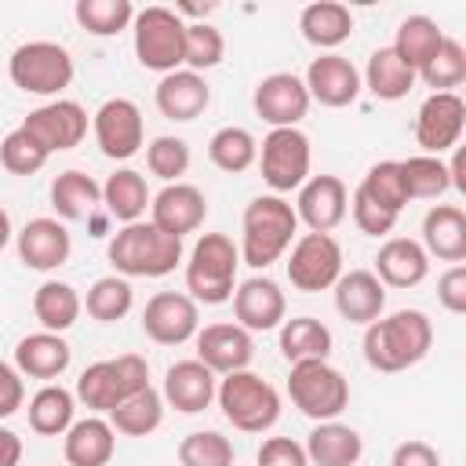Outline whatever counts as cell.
Masks as SVG:
<instances>
[{
	"mask_svg": "<svg viewBox=\"0 0 466 466\" xmlns=\"http://www.w3.org/2000/svg\"><path fill=\"white\" fill-rule=\"evenodd\" d=\"M237 451L233 441L218 430H193L178 441V462L182 466H233Z\"/></svg>",
	"mask_w": 466,
	"mask_h": 466,
	"instance_id": "cell-46",
	"label": "cell"
},
{
	"mask_svg": "<svg viewBox=\"0 0 466 466\" xmlns=\"http://www.w3.org/2000/svg\"><path fill=\"white\" fill-rule=\"evenodd\" d=\"M291 208L309 233H331L335 226H342L350 211V189L339 175H309L299 186V197Z\"/></svg>",
	"mask_w": 466,
	"mask_h": 466,
	"instance_id": "cell-18",
	"label": "cell"
},
{
	"mask_svg": "<svg viewBox=\"0 0 466 466\" xmlns=\"http://www.w3.org/2000/svg\"><path fill=\"white\" fill-rule=\"evenodd\" d=\"M360 197H368L371 204L400 215L408 204V189H404V175H400V160H379L368 167V175L357 186Z\"/></svg>",
	"mask_w": 466,
	"mask_h": 466,
	"instance_id": "cell-44",
	"label": "cell"
},
{
	"mask_svg": "<svg viewBox=\"0 0 466 466\" xmlns=\"http://www.w3.org/2000/svg\"><path fill=\"white\" fill-rule=\"evenodd\" d=\"M433 346V320L422 309H397L390 317H379L364 328L360 350L368 368L382 375H397L415 368Z\"/></svg>",
	"mask_w": 466,
	"mask_h": 466,
	"instance_id": "cell-1",
	"label": "cell"
},
{
	"mask_svg": "<svg viewBox=\"0 0 466 466\" xmlns=\"http://www.w3.org/2000/svg\"><path fill=\"white\" fill-rule=\"evenodd\" d=\"M390 466H441V455H437V448L426 444V441H400V444L393 448Z\"/></svg>",
	"mask_w": 466,
	"mask_h": 466,
	"instance_id": "cell-54",
	"label": "cell"
},
{
	"mask_svg": "<svg viewBox=\"0 0 466 466\" xmlns=\"http://www.w3.org/2000/svg\"><path fill=\"white\" fill-rule=\"evenodd\" d=\"M466 127V102L455 91H433L419 106L415 116V142L426 157H441L459 146Z\"/></svg>",
	"mask_w": 466,
	"mask_h": 466,
	"instance_id": "cell-14",
	"label": "cell"
},
{
	"mask_svg": "<svg viewBox=\"0 0 466 466\" xmlns=\"http://www.w3.org/2000/svg\"><path fill=\"white\" fill-rule=\"evenodd\" d=\"M229 302H233V317H237L233 324H240L251 335L255 331H273L288 320V299H284L280 284L266 273H255V277L240 280Z\"/></svg>",
	"mask_w": 466,
	"mask_h": 466,
	"instance_id": "cell-17",
	"label": "cell"
},
{
	"mask_svg": "<svg viewBox=\"0 0 466 466\" xmlns=\"http://www.w3.org/2000/svg\"><path fill=\"white\" fill-rule=\"evenodd\" d=\"M400 175H404V189L408 200H437L451 189V175H448V160L441 157H408L400 160Z\"/></svg>",
	"mask_w": 466,
	"mask_h": 466,
	"instance_id": "cell-43",
	"label": "cell"
},
{
	"mask_svg": "<svg viewBox=\"0 0 466 466\" xmlns=\"http://www.w3.org/2000/svg\"><path fill=\"white\" fill-rule=\"evenodd\" d=\"M441 44H444V29L430 18V15H408L400 25H397V36H393V51H397V58L408 66V69H415V76H419V69L441 51Z\"/></svg>",
	"mask_w": 466,
	"mask_h": 466,
	"instance_id": "cell-37",
	"label": "cell"
},
{
	"mask_svg": "<svg viewBox=\"0 0 466 466\" xmlns=\"http://www.w3.org/2000/svg\"><path fill=\"white\" fill-rule=\"evenodd\" d=\"M11 237H15V229H11V215L0 208V251L11 244Z\"/></svg>",
	"mask_w": 466,
	"mask_h": 466,
	"instance_id": "cell-56",
	"label": "cell"
},
{
	"mask_svg": "<svg viewBox=\"0 0 466 466\" xmlns=\"http://www.w3.org/2000/svg\"><path fill=\"white\" fill-rule=\"evenodd\" d=\"M299 33H302L306 44H313L320 51H331V47L350 40L353 11L346 4H339V0H313L299 15Z\"/></svg>",
	"mask_w": 466,
	"mask_h": 466,
	"instance_id": "cell-31",
	"label": "cell"
},
{
	"mask_svg": "<svg viewBox=\"0 0 466 466\" xmlns=\"http://www.w3.org/2000/svg\"><path fill=\"white\" fill-rule=\"evenodd\" d=\"M18 462H22V437L0 426V466H18Z\"/></svg>",
	"mask_w": 466,
	"mask_h": 466,
	"instance_id": "cell-55",
	"label": "cell"
},
{
	"mask_svg": "<svg viewBox=\"0 0 466 466\" xmlns=\"http://www.w3.org/2000/svg\"><path fill=\"white\" fill-rule=\"evenodd\" d=\"M375 277L382 288H419L430 277V255L411 237H390L375 251Z\"/></svg>",
	"mask_w": 466,
	"mask_h": 466,
	"instance_id": "cell-25",
	"label": "cell"
},
{
	"mask_svg": "<svg viewBox=\"0 0 466 466\" xmlns=\"http://www.w3.org/2000/svg\"><path fill=\"white\" fill-rule=\"evenodd\" d=\"M142 331L157 346H182L200 331V306L186 291H157L142 309Z\"/></svg>",
	"mask_w": 466,
	"mask_h": 466,
	"instance_id": "cell-15",
	"label": "cell"
},
{
	"mask_svg": "<svg viewBox=\"0 0 466 466\" xmlns=\"http://www.w3.org/2000/svg\"><path fill=\"white\" fill-rule=\"evenodd\" d=\"M47 197H51V208H55L58 222H80V218H91L95 208L102 204V186L87 171L69 167V171L51 178Z\"/></svg>",
	"mask_w": 466,
	"mask_h": 466,
	"instance_id": "cell-32",
	"label": "cell"
},
{
	"mask_svg": "<svg viewBox=\"0 0 466 466\" xmlns=\"http://www.w3.org/2000/svg\"><path fill=\"white\" fill-rule=\"evenodd\" d=\"M240 251L226 233H200L186 258V295L200 306H222L237 291Z\"/></svg>",
	"mask_w": 466,
	"mask_h": 466,
	"instance_id": "cell-4",
	"label": "cell"
},
{
	"mask_svg": "<svg viewBox=\"0 0 466 466\" xmlns=\"http://www.w3.org/2000/svg\"><path fill=\"white\" fill-rule=\"evenodd\" d=\"M208 218V197L193 182H167L153 200H149V222L171 237L197 233Z\"/></svg>",
	"mask_w": 466,
	"mask_h": 466,
	"instance_id": "cell-22",
	"label": "cell"
},
{
	"mask_svg": "<svg viewBox=\"0 0 466 466\" xmlns=\"http://www.w3.org/2000/svg\"><path fill=\"white\" fill-rule=\"evenodd\" d=\"M73 18L91 36H116V33L131 29L135 4L131 0H76Z\"/></svg>",
	"mask_w": 466,
	"mask_h": 466,
	"instance_id": "cell-42",
	"label": "cell"
},
{
	"mask_svg": "<svg viewBox=\"0 0 466 466\" xmlns=\"http://www.w3.org/2000/svg\"><path fill=\"white\" fill-rule=\"evenodd\" d=\"M288 397L306 419L331 422L350 404V379L331 360H299L288 371Z\"/></svg>",
	"mask_w": 466,
	"mask_h": 466,
	"instance_id": "cell-9",
	"label": "cell"
},
{
	"mask_svg": "<svg viewBox=\"0 0 466 466\" xmlns=\"http://www.w3.org/2000/svg\"><path fill=\"white\" fill-rule=\"evenodd\" d=\"M116 451V430L102 415L73 419V426L62 433V455L69 466H109Z\"/></svg>",
	"mask_w": 466,
	"mask_h": 466,
	"instance_id": "cell-28",
	"label": "cell"
},
{
	"mask_svg": "<svg viewBox=\"0 0 466 466\" xmlns=\"http://www.w3.org/2000/svg\"><path fill=\"white\" fill-rule=\"evenodd\" d=\"M131 47L142 69L149 73H175L182 69V51H186V18H178L171 7H142L135 11L131 22Z\"/></svg>",
	"mask_w": 466,
	"mask_h": 466,
	"instance_id": "cell-8",
	"label": "cell"
},
{
	"mask_svg": "<svg viewBox=\"0 0 466 466\" xmlns=\"http://www.w3.org/2000/svg\"><path fill=\"white\" fill-rule=\"evenodd\" d=\"M437 302L448 309V313H466V266H448L437 280Z\"/></svg>",
	"mask_w": 466,
	"mask_h": 466,
	"instance_id": "cell-52",
	"label": "cell"
},
{
	"mask_svg": "<svg viewBox=\"0 0 466 466\" xmlns=\"http://www.w3.org/2000/svg\"><path fill=\"white\" fill-rule=\"evenodd\" d=\"M153 193L146 186V175L135 171V167H116L106 182H102V208L109 218H116L120 226L127 222H138L149 208Z\"/></svg>",
	"mask_w": 466,
	"mask_h": 466,
	"instance_id": "cell-33",
	"label": "cell"
},
{
	"mask_svg": "<svg viewBox=\"0 0 466 466\" xmlns=\"http://www.w3.org/2000/svg\"><path fill=\"white\" fill-rule=\"evenodd\" d=\"M295 233H299V215L284 197L277 193L255 197L240 218V244H237L240 262L251 269H269L295 244Z\"/></svg>",
	"mask_w": 466,
	"mask_h": 466,
	"instance_id": "cell-2",
	"label": "cell"
},
{
	"mask_svg": "<svg viewBox=\"0 0 466 466\" xmlns=\"http://www.w3.org/2000/svg\"><path fill=\"white\" fill-rule=\"evenodd\" d=\"M309 164H313V146L302 127H269V135L258 146V167H262V182L277 197L299 189L309 178Z\"/></svg>",
	"mask_w": 466,
	"mask_h": 466,
	"instance_id": "cell-10",
	"label": "cell"
},
{
	"mask_svg": "<svg viewBox=\"0 0 466 466\" xmlns=\"http://www.w3.org/2000/svg\"><path fill=\"white\" fill-rule=\"evenodd\" d=\"M91 131L98 142V153L109 160H131L142 142H146V120L142 109L131 98H106L95 116H91Z\"/></svg>",
	"mask_w": 466,
	"mask_h": 466,
	"instance_id": "cell-12",
	"label": "cell"
},
{
	"mask_svg": "<svg viewBox=\"0 0 466 466\" xmlns=\"http://www.w3.org/2000/svg\"><path fill=\"white\" fill-rule=\"evenodd\" d=\"M415 69H408L393 47H375L368 55V66H364V76H360V87H368L379 102H400L408 98V91L415 87Z\"/></svg>",
	"mask_w": 466,
	"mask_h": 466,
	"instance_id": "cell-35",
	"label": "cell"
},
{
	"mask_svg": "<svg viewBox=\"0 0 466 466\" xmlns=\"http://www.w3.org/2000/svg\"><path fill=\"white\" fill-rule=\"evenodd\" d=\"M131 306H135V288H131V280L127 277H98L91 288H87V295H84V309H87V317L91 320H98V324H113V320H124L127 313H131Z\"/></svg>",
	"mask_w": 466,
	"mask_h": 466,
	"instance_id": "cell-41",
	"label": "cell"
},
{
	"mask_svg": "<svg viewBox=\"0 0 466 466\" xmlns=\"http://www.w3.org/2000/svg\"><path fill=\"white\" fill-rule=\"evenodd\" d=\"M331 291H335L339 317L350 320V324L368 328L386 309V288L379 284V277L371 269H350V273H342Z\"/></svg>",
	"mask_w": 466,
	"mask_h": 466,
	"instance_id": "cell-26",
	"label": "cell"
},
{
	"mask_svg": "<svg viewBox=\"0 0 466 466\" xmlns=\"http://www.w3.org/2000/svg\"><path fill=\"white\" fill-rule=\"evenodd\" d=\"M80 309H84V299L66 280H44L33 291V317L40 320V331H55V335L69 331L80 320Z\"/></svg>",
	"mask_w": 466,
	"mask_h": 466,
	"instance_id": "cell-36",
	"label": "cell"
},
{
	"mask_svg": "<svg viewBox=\"0 0 466 466\" xmlns=\"http://www.w3.org/2000/svg\"><path fill=\"white\" fill-rule=\"evenodd\" d=\"M189 146H186V138H178V135H157L149 146H146V167L157 175V178H164V186L167 182H178L186 171H189Z\"/></svg>",
	"mask_w": 466,
	"mask_h": 466,
	"instance_id": "cell-48",
	"label": "cell"
},
{
	"mask_svg": "<svg viewBox=\"0 0 466 466\" xmlns=\"http://www.w3.org/2000/svg\"><path fill=\"white\" fill-rule=\"evenodd\" d=\"M73 411H76L73 390H66L58 382H44L29 397V430L40 437H62L73 426Z\"/></svg>",
	"mask_w": 466,
	"mask_h": 466,
	"instance_id": "cell-38",
	"label": "cell"
},
{
	"mask_svg": "<svg viewBox=\"0 0 466 466\" xmlns=\"http://www.w3.org/2000/svg\"><path fill=\"white\" fill-rule=\"evenodd\" d=\"M18 127L29 131L47 149V157L51 153H66V149L84 142V135H87V109L80 102H73V98H51V102L29 109Z\"/></svg>",
	"mask_w": 466,
	"mask_h": 466,
	"instance_id": "cell-13",
	"label": "cell"
},
{
	"mask_svg": "<svg viewBox=\"0 0 466 466\" xmlns=\"http://www.w3.org/2000/svg\"><path fill=\"white\" fill-rule=\"evenodd\" d=\"M215 390H218V375L211 368H204L197 357H189V360H175L164 371L160 397L167 408H175L182 415H197V411L211 408Z\"/></svg>",
	"mask_w": 466,
	"mask_h": 466,
	"instance_id": "cell-23",
	"label": "cell"
},
{
	"mask_svg": "<svg viewBox=\"0 0 466 466\" xmlns=\"http://www.w3.org/2000/svg\"><path fill=\"white\" fill-rule=\"evenodd\" d=\"M0 164H4V171H11V175H36V171L47 164V149H44L29 131L15 127V131H7V135L0 138Z\"/></svg>",
	"mask_w": 466,
	"mask_h": 466,
	"instance_id": "cell-49",
	"label": "cell"
},
{
	"mask_svg": "<svg viewBox=\"0 0 466 466\" xmlns=\"http://www.w3.org/2000/svg\"><path fill=\"white\" fill-rule=\"evenodd\" d=\"M251 109L269 127H299L309 113V91L295 73H269L251 91Z\"/></svg>",
	"mask_w": 466,
	"mask_h": 466,
	"instance_id": "cell-16",
	"label": "cell"
},
{
	"mask_svg": "<svg viewBox=\"0 0 466 466\" xmlns=\"http://www.w3.org/2000/svg\"><path fill=\"white\" fill-rule=\"evenodd\" d=\"M208 160L226 175H244L258 160V142L248 127L226 124L208 138Z\"/></svg>",
	"mask_w": 466,
	"mask_h": 466,
	"instance_id": "cell-40",
	"label": "cell"
},
{
	"mask_svg": "<svg viewBox=\"0 0 466 466\" xmlns=\"http://www.w3.org/2000/svg\"><path fill=\"white\" fill-rule=\"evenodd\" d=\"M215 400L222 408V419L240 433H266L280 419V393L269 379L255 375L251 368L229 371L218 379Z\"/></svg>",
	"mask_w": 466,
	"mask_h": 466,
	"instance_id": "cell-5",
	"label": "cell"
},
{
	"mask_svg": "<svg viewBox=\"0 0 466 466\" xmlns=\"http://www.w3.org/2000/svg\"><path fill=\"white\" fill-rule=\"evenodd\" d=\"M350 215H353L357 229L368 233V237H386V233H393V226H397V218H400V215H393V211L371 204V200L360 197L357 189H353V197H350Z\"/></svg>",
	"mask_w": 466,
	"mask_h": 466,
	"instance_id": "cell-50",
	"label": "cell"
},
{
	"mask_svg": "<svg viewBox=\"0 0 466 466\" xmlns=\"http://www.w3.org/2000/svg\"><path fill=\"white\" fill-rule=\"evenodd\" d=\"M422 251L451 266L466 258V211L459 204H433L422 215Z\"/></svg>",
	"mask_w": 466,
	"mask_h": 466,
	"instance_id": "cell-27",
	"label": "cell"
},
{
	"mask_svg": "<svg viewBox=\"0 0 466 466\" xmlns=\"http://www.w3.org/2000/svg\"><path fill=\"white\" fill-rule=\"evenodd\" d=\"M153 102H157V109H160L164 120L189 124V120H197L211 106V84L204 80V73L175 69V73H164L160 76V84L153 91Z\"/></svg>",
	"mask_w": 466,
	"mask_h": 466,
	"instance_id": "cell-24",
	"label": "cell"
},
{
	"mask_svg": "<svg viewBox=\"0 0 466 466\" xmlns=\"http://www.w3.org/2000/svg\"><path fill=\"white\" fill-rule=\"evenodd\" d=\"M306 91H309V102H320L328 109H346L357 102L360 95V73L350 58L328 51V55H317L309 66H306V76H302Z\"/></svg>",
	"mask_w": 466,
	"mask_h": 466,
	"instance_id": "cell-21",
	"label": "cell"
},
{
	"mask_svg": "<svg viewBox=\"0 0 466 466\" xmlns=\"http://www.w3.org/2000/svg\"><path fill=\"white\" fill-rule=\"evenodd\" d=\"M164 408H167V404H164L160 390L146 386V390L131 393L127 400H120V404L109 411V426H113L116 433H124V437H149V433L160 430Z\"/></svg>",
	"mask_w": 466,
	"mask_h": 466,
	"instance_id": "cell-39",
	"label": "cell"
},
{
	"mask_svg": "<svg viewBox=\"0 0 466 466\" xmlns=\"http://www.w3.org/2000/svg\"><path fill=\"white\" fill-rule=\"evenodd\" d=\"M222 58H226V36L211 22H186L182 69L204 73V69H215Z\"/></svg>",
	"mask_w": 466,
	"mask_h": 466,
	"instance_id": "cell-47",
	"label": "cell"
},
{
	"mask_svg": "<svg viewBox=\"0 0 466 466\" xmlns=\"http://www.w3.org/2000/svg\"><path fill=\"white\" fill-rule=\"evenodd\" d=\"M15 248H18V262L25 269H36V273H51L58 266L69 262L73 255V237L66 229V222L51 218V215H40V218H29L18 233H15Z\"/></svg>",
	"mask_w": 466,
	"mask_h": 466,
	"instance_id": "cell-19",
	"label": "cell"
},
{
	"mask_svg": "<svg viewBox=\"0 0 466 466\" xmlns=\"http://www.w3.org/2000/svg\"><path fill=\"white\" fill-rule=\"evenodd\" d=\"M7 76L25 95L58 98L73 84L76 66H73V55H69L66 44H58V40H25L11 51Z\"/></svg>",
	"mask_w": 466,
	"mask_h": 466,
	"instance_id": "cell-6",
	"label": "cell"
},
{
	"mask_svg": "<svg viewBox=\"0 0 466 466\" xmlns=\"http://www.w3.org/2000/svg\"><path fill=\"white\" fill-rule=\"evenodd\" d=\"M106 258L116 269V277H167L175 273V266L182 262V240L157 229L153 222L138 218L120 226L109 244H106Z\"/></svg>",
	"mask_w": 466,
	"mask_h": 466,
	"instance_id": "cell-3",
	"label": "cell"
},
{
	"mask_svg": "<svg viewBox=\"0 0 466 466\" xmlns=\"http://www.w3.org/2000/svg\"><path fill=\"white\" fill-rule=\"evenodd\" d=\"M258 466H309L306 459V448L291 437H266L258 444V455H255Z\"/></svg>",
	"mask_w": 466,
	"mask_h": 466,
	"instance_id": "cell-51",
	"label": "cell"
},
{
	"mask_svg": "<svg viewBox=\"0 0 466 466\" xmlns=\"http://www.w3.org/2000/svg\"><path fill=\"white\" fill-rule=\"evenodd\" d=\"M25 404V382L15 364L0 360V419H11Z\"/></svg>",
	"mask_w": 466,
	"mask_h": 466,
	"instance_id": "cell-53",
	"label": "cell"
},
{
	"mask_svg": "<svg viewBox=\"0 0 466 466\" xmlns=\"http://www.w3.org/2000/svg\"><path fill=\"white\" fill-rule=\"evenodd\" d=\"M419 80L433 91H455L466 80V47L455 36H444L441 51L419 69Z\"/></svg>",
	"mask_w": 466,
	"mask_h": 466,
	"instance_id": "cell-45",
	"label": "cell"
},
{
	"mask_svg": "<svg viewBox=\"0 0 466 466\" xmlns=\"http://www.w3.org/2000/svg\"><path fill=\"white\" fill-rule=\"evenodd\" d=\"M295 291H328L342 277V244L331 233H302L284 262Z\"/></svg>",
	"mask_w": 466,
	"mask_h": 466,
	"instance_id": "cell-11",
	"label": "cell"
},
{
	"mask_svg": "<svg viewBox=\"0 0 466 466\" xmlns=\"http://www.w3.org/2000/svg\"><path fill=\"white\" fill-rule=\"evenodd\" d=\"M302 448L309 466H357L364 455V437L353 426L331 419V422H317Z\"/></svg>",
	"mask_w": 466,
	"mask_h": 466,
	"instance_id": "cell-30",
	"label": "cell"
},
{
	"mask_svg": "<svg viewBox=\"0 0 466 466\" xmlns=\"http://www.w3.org/2000/svg\"><path fill=\"white\" fill-rule=\"evenodd\" d=\"M277 346H280V357L288 364H299V360H328L331 357V328L317 317H291L280 324V335H277Z\"/></svg>",
	"mask_w": 466,
	"mask_h": 466,
	"instance_id": "cell-34",
	"label": "cell"
},
{
	"mask_svg": "<svg viewBox=\"0 0 466 466\" xmlns=\"http://www.w3.org/2000/svg\"><path fill=\"white\" fill-rule=\"evenodd\" d=\"M69 360H73V350L55 331H33V335H22L15 342V368H18V375L55 382L69 368Z\"/></svg>",
	"mask_w": 466,
	"mask_h": 466,
	"instance_id": "cell-29",
	"label": "cell"
},
{
	"mask_svg": "<svg viewBox=\"0 0 466 466\" xmlns=\"http://www.w3.org/2000/svg\"><path fill=\"white\" fill-rule=\"evenodd\" d=\"M149 386V360L138 353H120L113 360H95L80 371L73 397L91 411H113L120 400Z\"/></svg>",
	"mask_w": 466,
	"mask_h": 466,
	"instance_id": "cell-7",
	"label": "cell"
},
{
	"mask_svg": "<svg viewBox=\"0 0 466 466\" xmlns=\"http://www.w3.org/2000/svg\"><path fill=\"white\" fill-rule=\"evenodd\" d=\"M197 360L204 368H211L215 375H229V371H244L255 357V339L251 331H244L233 320H218V324H204L197 335Z\"/></svg>",
	"mask_w": 466,
	"mask_h": 466,
	"instance_id": "cell-20",
	"label": "cell"
}]
</instances>
